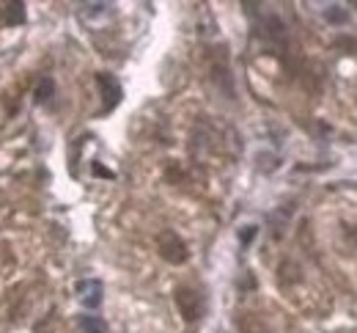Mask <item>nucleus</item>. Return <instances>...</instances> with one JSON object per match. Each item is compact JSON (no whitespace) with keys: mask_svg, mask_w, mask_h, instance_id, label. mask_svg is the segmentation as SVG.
Here are the masks:
<instances>
[{"mask_svg":"<svg viewBox=\"0 0 357 333\" xmlns=\"http://www.w3.org/2000/svg\"><path fill=\"white\" fill-rule=\"evenodd\" d=\"M96 86H99V91H102V110L105 113H110L119 102H121V96H124V91H121V83L110 75V72H99L96 75Z\"/></svg>","mask_w":357,"mask_h":333,"instance_id":"7ed1b4c3","label":"nucleus"},{"mask_svg":"<svg viewBox=\"0 0 357 333\" xmlns=\"http://www.w3.org/2000/svg\"><path fill=\"white\" fill-rule=\"evenodd\" d=\"M239 328L245 333H269L267 325H264L259 317H253V314H245V317L239 320Z\"/></svg>","mask_w":357,"mask_h":333,"instance_id":"6e6552de","label":"nucleus"},{"mask_svg":"<svg viewBox=\"0 0 357 333\" xmlns=\"http://www.w3.org/2000/svg\"><path fill=\"white\" fill-rule=\"evenodd\" d=\"M327 20H330V22H344L347 14H344L338 6H330V8H327Z\"/></svg>","mask_w":357,"mask_h":333,"instance_id":"1a4fd4ad","label":"nucleus"},{"mask_svg":"<svg viewBox=\"0 0 357 333\" xmlns=\"http://www.w3.org/2000/svg\"><path fill=\"white\" fill-rule=\"evenodd\" d=\"M25 17H28L25 3H8V6H6V22H8V25H22Z\"/></svg>","mask_w":357,"mask_h":333,"instance_id":"423d86ee","label":"nucleus"},{"mask_svg":"<svg viewBox=\"0 0 357 333\" xmlns=\"http://www.w3.org/2000/svg\"><path fill=\"white\" fill-rule=\"evenodd\" d=\"M157 248H160V256H162L168 265H184V262L190 259L187 242L178 237L174 229L160 232V237H157Z\"/></svg>","mask_w":357,"mask_h":333,"instance_id":"f03ea898","label":"nucleus"},{"mask_svg":"<svg viewBox=\"0 0 357 333\" xmlns=\"http://www.w3.org/2000/svg\"><path fill=\"white\" fill-rule=\"evenodd\" d=\"M77 325H80L83 333H107V325H105L99 317H91V314H83V317L77 320Z\"/></svg>","mask_w":357,"mask_h":333,"instance_id":"0eeeda50","label":"nucleus"},{"mask_svg":"<svg viewBox=\"0 0 357 333\" xmlns=\"http://www.w3.org/2000/svg\"><path fill=\"white\" fill-rule=\"evenodd\" d=\"M176 306H178V314L184 317V323H198L206 311V303H204V295L190 289V286H178L176 289Z\"/></svg>","mask_w":357,"mask_h":333,"instance_id":"f257e3e1","label":"nucleus"},{"mask_svg":"<svg viewBox=\"0 0 357 333\" xmlns=\"http://www.w3.org/2000/svg\"><path fill=\"white\" fill-rule=\"evenodd\" d=\"M93 174H96V177H105V179H113V171H107V168H102V165H93Z\"/></svg>","mask_w":357,"mask_h":333,"instance_id":"9b49d317","label":"nucleus"},{"mask_svg":"<svg viewBox=\"0 0 357 333\" xmlns=\"http://www.w3.org/2000/svg\"><path fill=\"white\" fill-rule=\"evenodd\" d=\"M335 45H338V47H344V50H352V52L357 55V39H352V36H341Z\"/></svg>","mask_w":357,"mask_h":333,"instance_id":"9d476101","label":"nucleus"},{"mask_svg":"<svg viewBox=\"0 0 357 333\" xmlns=\"http://www.w3.org/2000/svg\"><path fill=\"white\" fill-rule=\"evenodd\" d=\"M253 237H256V226H245V232H242V242H250Z\"/></svg>","mask_w":357,"mask_h":333,"instance_id":"f8f14e48","label":"nucleus"},{"mask_svg":"<svg viewBox=\"0 0 357 333\" xmlns=\"http://www.w3.org/2000/svg\"><path fill=\"white\" fill-rule=\"evenodd\" d=\"M50 96H55V80L45 75V77H39L36 86H33V102H36V105H45V102H50Z\"/></svg>","mask_w":357,"mask_h":333,"instance_id":"39448f33","label":"nucleus"},{"mask_svg":"<svg viewBox=\"0 0 357 333\" xmlns=\"http://www.w3.org/2000/svg\"><path fill=\"white\" fill-rule=\"evenodd\" d=\"M75 292H77V300H80L86 309H99V306H102V281H96V279H83V281H77Z\"/></svg>","mask_w":357,"mask_h":333,"instance_id":"20e7f679","label":"nucleus"}]
</instances>
